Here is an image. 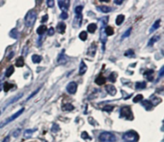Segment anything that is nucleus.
Masks as SVG:
<instances>
[{
	"mask_svg": "<svg viewBox=\"0 0 164 142\" xmlns=\"http://www.w3.org/2000/svg\"><path fill=\"white\" fill-rule=\"evenodd\" d=\"M14 67H13V66H11V67L7 70V71H6V73H5V74H6V77L10 78V77L14 73Z\"/></svg>",
	"mask_w": 164,
	"mask_h": 142,
	"instance_id": "24",
	"label": "nucleus"
},
{
	"mask_svg": "<svg viewBox=\"0 0 164 142\" xmlns=\"http://www.w3.org/2000/svg\"><path fill=\"white\" fill-rule=\"evenodd\" d=\"M82 11H83V7L81 6H78L74 9V12L76 14H82Z\"/></svg>",
	"mask_w": 164,
	"mask_h": 142,
	"instance_id": "36",
	"label": "nucleus"
},
{
	"mask_svg": "<svg viewBox=\"0 0 164 142\" xmlns=\"http://www.w3.org/2000/svg\"><path fill=\"white\" fill-rule=\"evenodd\" d=\"M15 66L17 67H22L24 66V59L23 57H19L18 59L16 60L15 62Z\"/></svg>",
	"mask_w": 164,
	"mask_h": 142,
	"instance_id": "26",
	"label": "nucleus"
},
{
	"mask_svg": "<svg viewBox=\"0 0 164 142\" xmlns=\"http://www.w3.org/2000/svg\"><path fill=\"white\" fill-rule=\"evenodd\" d=\"M2 85H1V83H0V92H1V90H2Z\"/></svg>",
	"mask_w": 164,
	"mask_h": 142,
	"instance_id": "50",
	"label": "nucleus"
},
{
	"mask_svg": "<svg viewBox=\"0 0 164 142\" xmlns=\"http://www.w3.org/2000/svg\"><path fill=\"white\" fill-rule=\"evenodd\" d=\"M100 142H115L116 137L114 134L110 132H102L99 137Z\"/></svg>",
	"mask_w": 164,
	"mask_h": 142,
	"instance_id": "2",
	"label": "nucleus"
},
{
	"mask_svg": "<svg viewBox=\"0 0 164 142\" xmlns=\"http://www.w3.org/2000/svg\"><path fill=\"white\" fill-rule=\"evenodd\" d=\"M114 2L115 3V4L117 5H121L123 2V1H122V0H120V1H117V0H114Z\"/></svg>",
	"mask_w": 164,
	"mask_h": 142,
	"instance_id": "46",
	"label": "nucleus"
},
{
	"mask_svg": "<svg viewBox=\"0 0 164 142\" xmlns=\"http://www.w3.org/2000/svg\"><path fill=\"white\" fill-rule=\"evenodd\" d=\"M13 55H14V52H12L11 55H10V56L8 57V59H10V58H12V57H13Z\"/></svg>",
	"mask_w": 164,
	"mask_h": 142,
	"instance_id": "49",
	"label": "nucleus"
},
{
	"mask_svg": "<svg viewBox=\"0 0 164 142\" xmlns=\"http://www.w3.org/2000/svg\"><path fill=\"white\" fill-rule=\"evenodd\" d=\"M79 38L82 41H86L87 38V33L86 31H82L81 33L79 34Z\"/></svg>",
	"mask_w": 164,
	"mask_h": 142,
	"instance_id": "33",
	"label": "nucleus"
},
{
	"mask_svg": "<svg viewBox=\"0 0 164 142\" xmlns=\"http://www.w3.org/2000/svg\"><path fill=\"white\" fill-rule=\"evenodd\" d=\"M118 77L116 73H111L110 74V76L108 77V80L110 81H111V82H115L116 81V78Z\"/></svg>",
	"mask_w": 164,
	"mask_h": 142,
	"instance_id": "28",
	"label": "nucleus"
},
{
	"mask_svg": "<svg viewBox=\"0 0 164 142\" xmlns=\"http://www.w3.org/2000/svg\"><path fill=\"white\" fill-rule=\"evenodd\" d=\"M146 82L145 81H142V82H137L135 84V89L136 90H143L144 88H146Z\"/></svg>",
	"mask_w": 164,
	"mask_h": 142,
	"instance_id": "27",
	"label": "nucleus"
},
{
	"mask_svg": "<svg viewBox=\"0 0 164 142\" xmlns=\"http://www.w3.org/2000/svg\"><path fill=\"white\" fill-rule=\"evenodd\" d=\"M54 34H55V29L53 28V27H50L49 29V31H48V35L52 36Z\"/></svg>",
	"mask_w": 164,
	"mask_h": 142,
	"instance_id": "41",
	"label": "nucleus"
},
{
	"mask_svg": "<svg viewBox=\"0 0 164 142\" xmlns=\"http://www.w3.org/2000/svg\"><path fill=\"white\" fill-rule=\"evenodd\" d=\"M57 62L59 64H65V63H67V57H66V55H63V54H61V55L59 56V58H58Z\"/></svg>",
	"mask_w": 164,
	"mask_h": 142,
	"instance_id": "16",
	"label": "nucleus"
},
{
	"mask_svg": "<svg viewBox=\"0 0 164 142\" xmlns=\"http://www.w3.org/2000/svg\"><path fill=\"white\" fill-rule=\"evenodd\" d=\"M99 11H101L102 13H109V12L111 11V8L107 6H99V7H96Z\"/></svg>",
	"mask_w": 164,
	"mask_h": 142,
	"instance_id": "13",
	"label": "nucleus"
},
{
	"mask_svg": "<svg viewBox=\"0 0 164 142\" xmlns=\"http://www.w3.org/2000/svg\"><path fill=\"white\" fill-rule=\"evenodd\" d=\"M66 27H67V26L64 22H59L57 26V31L59 34H64L65 31H66Z\"/></svg>",
	"mask_w": 164,
	"mask_h": 142,
	"instance_id": "14",
	"label": "nucleus"
},
{
	"mask_svg": "<svg viewBox=\"0 0 164 142\" xmlns=\"http://www.w3.org/2000/svg\"><path fill=\"white\" fill-rule=\"evenodd\" d=\"M47 6L49 7H54V3H55V2H54L53 0H48V1H47Z\"/></svg>",
	"mask_w": 164,
	"mask_h": 142,
	"instance_id": "42",
	"label": "nucleus"
},
{
	"mask_svg": "<svg viewBox=\"0 0 164 142\" xmlns=\"http://www.w3.org/2000/svg\"><path fill=\"white\" fill-rule=\"evenodd\" d=\"M87 70V66L85 64V62L81 61L80 67H79V75H83Z\"/></svg>",
	"mask_w": 164,
	"mask_h": 142,
	"instance_id": "11",
	"label": "nucleus"
},
{
	"mask_svg": "<svg viewBox=\"0 0 164 142\" xmlns=\"http://www.w3.org/2000/svg\"><path fill=\"white\" fill-rule=\"evenodd\" d=\"M47 30V27L44 25H41L40 26H38V29H37V34H39V35H43V34L45 33L46 31Z\"/></svg>",
	"mask_w": 164,
	"mask_h": 142,
	"instance_id": "18",
	"label": "nucleus"
},
{
	"mask_svg": "<svg viewBox=\"0 0 164 142\" xmlns=\"http://www.w3.org/2000/svg\"><path fill=\"white\" fill-rule=\"evenodd\" d=\"M23 111H24V108H22V109H19V111L17 112V113L13 114L11 117H8V118L5 119L4 121H2V122H0V129L3 128L4 126H7V124H9L10 122H11V121H14V119L18 118V117H19L23 113Z\"/></svg>",
	"mask_w": 164,
	"mask_h": 142,
	"instance_id": "4",
	"label": "nucleus"
},
{
	"mask_svg": "<svg viewBox=\"0 0 164 142\" xmlns=\"http://www.w3.org/2000/svg\"><path fill=\"white\" fill-rule=\"evenodd\" d=\"M96 30H97V25H96L95 23H90L87 26L88 32L93 34V33H95Z\"/></svg>",
	"mask_w": 164,
	"mask_h": 142,
	"instance_id": "19",
	"label": "nucleus"
},
{
	"mask_svg": "<svg viewBox=\"0 0 164 142\" xmlns=\"http://www.w3.org/2000/svg\"><path fill=\"white\" fill-rule=\"evenodd\" d=\"M20 133H21V129H18L17 130L14 131V133H13V136H14V138H18V137L20 135Z\"/></svg>",
	"mask_w": 164,
	"mask_h": 142,
	"instance_id": "40",
	"label": "nucleus"
},
{
	"mask_svg": "<svg viewBox=\"0 0 164 142\" xmlns=\"http://www.w3.org/2000/svg\"><path fill=\"white\" fill-rule=\"evenodd\" d=\"M160 39V36L159 35H155L153 36L152 38H150V40H149V42H148V46H152L154 44H155V43H157L158 41Z\"/></svg>",
	"mask_w": 164,
	"mask_h": 142,
	"instance_id": "17",
	"label": "nucleus"
},
{
	"mask_svg": "<svg viewBox=\"0 0 164 142\" xmlns=\"http://www.w3.org/2000/svg\"><path fill=\"white\" fill-rule=\"evenodd\" d=\"M39 90H40V88H38V90H35V92H34L33 93H32V94H31V95H30V96H29V97H27V99H26V101H28V100H30V98H31V97H33V96H35V95L36 93H38V91H39Z\"/></svg>",
	"mask_w": 164,
	"mask_h": 142,
	"instance_id": "43",
	"label": "nucleus"
},
{
	"mask_svg": "<svg viewBox=\"0 0 164 142\" xmlns=\"http://www.w3.org/2000/svg\"><path fill=\"white\" fill-rule=\"evenodd\" d=\"M34 129H27L24 132V137L26 138H30L34 133Z\"/></svg>",
	"mask_w": 164,
	"mask_h": 142,
	"instance_id": "31",
	"label": "nucleus"
},
{
	"mask_svg": "<svg viewBox=\"0 0 164 142\" xmlns=\"http://www.w3.org/2000/svg\"><path fill=\"white\" fill-rule=\"evenodd\" d=\"M143 95H142V94H138V95H136L135 97H134L133 102H135V103H137V102H140L141 100H143Z\"/></svg>",
	"mask_w": 164,
	"mask_h": 142,
	"instance_id": "34",
	"label": "nucleus"
},
{
	"mask_svg": "<svg viewBox=\"0 0 164 142\" xmlns=\"http://www.w3.org/2000/svg\"><path fill=\"white\" fill-rule=\"evenodd\" d=\"M10 36L12 38H14V39H18L19 36V31H17L16 29H13L11 32H10Z\"/></svg>",
	"mask_w": 164,
	"mask_h": 142,
	"instance_id": "23",
	"label": "nucleus"
},
{
	"mask_svg": "<svg viewBox=\"0 0 164 142\" xmlns=\"http://www.w3.org/2000/svg\"><path fill=\"white\" fill-rule=\"evenodd\" d=\"M60 18L65 20V19H67L68 18V14H67V12H62V14H60Z\"/></svg>",
	"mask_w": 164,
	"mask_h": 142,
	"instance_id": "39",
	"label": "nucleus"
},
{
	"mask_svg": "<svg viewBox=\"0 0 164 142\" xmlns=\"http://www.w3.org/2000/svg\"><path fill=\"white\" fill-rule=\"evenodd\" d=\"M105 89H106L107 92L110 95L114 96V95L116 94V93H117L116 88L114 87L113 85H106V87H105Z\"/></svg>",
	"mask_w": 164,
	"mask_h": 142,
	"instance_id": "9",
	"label": "nucleus"
},
{
	"mask_svg": "<svg viewBox=\"0 0 164 142\" xmlns=\"http://www.w3.org/2000/svg\"><path fill=\"white\" fill-rule=\"evenodd\" d=\"M123 138L127 142H136L138 141L139 136L135 131L131 130L124 133Z\"/></svg>",
	"mask_w": 164,
	"mask_h": 142,
	"instance_id": "3",
	"label": "nucleus"
},
{
	"mask_svg": "<svg viewBox=\"0 0 164 142\" xmlns=\"http://www.w3.org/2000/svg\"><path fill=\"white\" fill-rule=\"evenodd\" d=\"M114 109V106H111V105H107V106H105L102 110L103 111H107V113H111Z\"/></svg>",
	"mask_w": 164,
	"mask_h": 142,
	"instance_id": "37",
	"label": "nucleus"
},
{
	"mask_svg": "<svg viewBox=\"0 0 164 142\" xmlns=\"http://www.w3.org/2000/svg\"><path fill=\"white\" fill-rule=\"evenodd\" d=\"M124 56H126V57H128V58H135V53H134V51L131 49H130V50H126V52L124 53Z\"/></svg>",
	"mask_w": 164,
	"mask_h": 142,
	"instance_id": "29",
	"label": "nucleus"
},
{
	"mask_svg": "<svg viewBox=\"0 0 164 142\" xmlns=\"http://www.w3.org/2000/svg\"><path fill=\"white\" fill-rule=\"evenodd\" d=\"M77 83L74 81H71L70 82L67 86V92L69 93L70 94H74L77 91Z\"/></svg>",
	"mask_w": 164,
	"mask_h": 142,
	"instance_id": "7",
	"label": "nucleus"
},
{
	"mask_svg": "<svg viewBox=\"0 0 164 142\" xmlns=\"http://www.w3.org/2000/svg\"><path fill=\"white\" fill-rule=\"evenodd\" d=\"M74 107L71 104H66L64 106L62 107L63 110H67V111H72L74 109Z\"/></svg>",
	"mask_w": 164,
	"mask_h": 142,
	"instance_id": "32",
	"label": "nucleus"
},
{
	"mask_svg": "<svg viewBox=\"0 0 164 142\" xmlns=\"http://www.w3.org/2000/svg\"><path fill=\"white\" fill-rule=\"evenodd\" d=\"M131 30H132V28H129L127 31L125 32V33L123 34V37H122V39H123V38H127V37H129V36L131 35Z\"/></svg>",
	"mask_w": 164,
	"mask_h": 142,
	"instance_id": "35",
	"label": "nucleus"
},
{
	"mask_svg": "<svg viewBox=\"0 0 164 142\" xmlns=\"http://www.w3.org/2000/svg\"><path fill=\"white\" fill-rule=\"evenodd\" d=\"M9 141H10V137L8 136V137H7V138H5L4 140L2 141V142H9Z\"/></svg>",
	"mask_w": 164,
	"mask_h": 142,
	"instance_id": "48",
	"label": "nucleus"
},
{
	"mask_svg": "<svg viewBox=\"0 0 164 142\" xmlns=\"http://www.w3.org/2000/svg\"><path fill=\"white\" fill-rule=\"evenodd\" d=\"M0 114H1V112H0Z\"/></svg>",
	"mask_w": 164,
	"mask_h": 142,
	"instance_id": "51",
	"label": "nucleus"
},
{
	"mask_svg": "<svg viewBox=\"0 0 164 142\" xmlns=\"http://www.w3.org/2000/svg\"><path fill=\"white\" fill-rule=\"evenodd\" d=\"M163 73H164V68L162 67L159 72V77H162V76H163Z\"/></svg>",
	"mask_w": 164,
	"mask_h": 142,
	"instance_id": "47",
	"label": "nucleus"
},
{
	"mask_svg": "<svg viewBox=\"0 0 164 142\" xmlns=\"http://www.w3.org/2000/svg\"><path fill=\"white\" fill-rule=\"evenodd\" d=\"M81 137L82 138H83V139H87V138H89V136H88L87 133H86V132H83Z\"/></svg>",
	"mask_w": 164,
	"mask_h": 142,
	"instance_id": "44",
	"label": "nucleus"
},
{
	"mask_svg": "<svg viewBox=\"0 0 164 142\" xmlns=\"http://www.w3.org/2000/svg\"><path fill=\"white\" fill-rule=\"evenodd\" d=\"M142 105L145 108L146 110H150L153 107L152 103L149 100H143L142 102Z\"/></svg>",
	"mask_w": 164,
	"mask_h": 142,
	"instance_id": "10",
	"label": "nucleus"
},
{
	"mask_svg": "<svg viewBox=\"0 0 164 142\" xmlns=\"http://www.w3.org/2000/svg\"><path fill=\"white\" fill-rule=\"evenodd\" d=\"M13 86H14V85H12V84H10V83L8 82H5L4 85H3V90H4L5 92H8Z\"/></svg>",
	"mask_w": 164,
	"mask_h": 142,
	"instance_id": "30",
	"label": "nucleus"
},
{
	"mask_svg": "<svg viewBox=\"0 0 164 142\" xmlns=\"http://www.w3.org/2000/svg\"><path fill=\"white\" fill-rule=\"evenodd\" d=\"M31 59H32V62H33L34 63H39V62H41L42 59H43V58H42V56H40V55H32Z\"/></svg>",
	"mask_w": 164,
	"mask_h": 142,
	"instance_id": "20",
	"label": "nucleus"
},
{
	"mask_svg": "<svg viewBox=\"0 0 164 142\" xmlns=\"http://www.w3.org/2000/svg\"><path fill=\"white\" fill-rule=\"evenodd\" d=\"M120 117L126 118V120H133L134 117L131 107L130 106L123 107L121 109V110H120Z\"/></svg>",
	"mask_w": 164,
	"mask_h": 142,
	"instance_id": "5",
	"label": "nucleus"
},
{
	"mask_svg": "<svg viewBox=\"0 0 164 142\" xmlns=\"http://www.w3.org/2000/svg\"><path fill=\"white\" fill-rule=\"evenodd\" d=\"M23 93H19V95H18V96H16V97H14V98H13V99H12V101H11V102H9V104L10 103H11H11H14V102H16V101H18V100L19 99V98H20V97H23Z\"/></svg>",
	"mask_w": 164,
	"mask_h": 142,
	"instance_id": "38",
	"label": "nucleus"
},
{
	"mask_svg": "<svg viewBox=\"0 0 164 142\" xmlns=\"http://www.w3.org/2000/svg\"><path fill=\"white\" fill-rule=\"evenodd\" d=\"M114 29H113V27H111V26H107V28H105V34H107V35L108 36H111L112 35V34H114Z\"/></svg>",
	"mask_w": 164,
	"mask_h": 142,
	"instance_id": "25",
	"label": "nucleus"
},
{
	"mask_svg": "<svg viewBox=\"0 0 164 142\" xmlns=\"http://www.w3.org/2000/svg\"><path fill=\"white\" fill-rule=\"evenodd\" d=\"M124 19H125V16H124L123 14H119V15H118L116 18V20H115V22H116L117 26L121 25V24L123 22Z\"/></svg>",
	"mask_w": 164,
	"mask_h": 142,
	"instance_id": "22",
	"label": "nucleus"
},
{
	"mask_svg": "<svg viewBox=\"0 0 164 142\" xmlns=\"http://www.w3.org/2000/svg\"><path fill=\"white\" fill-rule=\"evenodd\" d=\"M59 7L62 10V12H67L70 7V1L69 0H59L58 1Z\"/></svg>",
	"mask_w": 164,
	"mask_h": 142,
	"instance_id": "6",
	"label": "nucleus"
},
{
	"mask_svg": "<svg viewBox=\"0 0 164 142\" xmlns=\"http://www.w3.org/2000/svg\"><path fill=\"white\" fill-rule=\"evenodd\" d=\"M153 73H154V70H148L144 73V77H146V78L147 79L148 81H151L153 80Z\"/></svg>",
	"mask_w": 164,
	"mask_h": 142,
	"instance_id": "15",
	"label": "nucleus"
},
{
	"mask_svg": "<svg viewBox=\"0 0 164 142\" xmlns=\"http://www.w3.org/2000/svg\"><path fill=\"white\" fill-rule=\"evenodd\" d=\"M160 22H161V20H160V19H158L157 21L155 22V23L153 24L152 27L150 28V33H152V32H154L155 30H157V29L159 27V26H160Z\"/></svg>",
	"mask_w": 164,
	"mask_h": 142,
	"instance_id": "21",
	"label": "nucleus"
},
{
	"mask_svg": "<svg viewBox=\"0 0 164 142\" xmlns=\"http://www.w3.org/2000/svg\"><path fill=\"white\" fill-rule=\"evenodd\" d=\"M37 19V14L34 10H31L26 13L25 16V24L27 27H31L34 26Z\"/></svg>",
	"mask_w": 164,
	"mask_h": 142,
	"instance_id": "1",
	"label": "nucleus"
},
{
	"mask_svg": "<svg viewBox=\"0 0 164 142\" xmlns=\"http://www.w3.org/2000/svg\"><path fill=\"white\" fill-rule=\"evenodd\" d=\"M95 83L97 84V85H102L106 83V81H107V79H106V78H105V77H103L102 75H99V77H98V78H96V79H95Z\"/></svg>",
	"mask_w": 164,
	"mask_h": 142,
	"instance_id": "12",
	"label": "nucleus"
},
{
	"mask_svg": "<svg viewBox=\"0 0 164 142\" xmlns=\"http://www.w3.org/2000/svg\"><path fill=\"white\" fill-rule=\"evenodd\" d=\"M82 20H83V15L82 14H76L73 20V27L79 28L82 25Z\"/></svg>",
	"mask_w": 164,
	"mask_h": 142,
	"instance_id": "8",
	"label": "nucleus"
},
{
	"mask_svg": "<svg viewBox=\"0 0 164 142\" xmlns=\"http://www.w3.org/2000/svg\"><path fill=\"white\" fill-rule=\"evenodd\" d=\"M47 19H48V15L47 14H46V15H44V16L42 18V22L44 23V22H46L47 21Z\"/></svg>",
	"mask_w": 164,
	"mask_h": 142,
	"instance_id": "45",
	"label": "nucleus"
}]
</instances>
